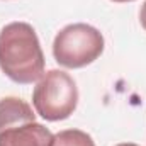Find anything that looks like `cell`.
<instances>
[{"instance_id": "obj_7", "label": "cell", "mask_w": 146, "mask_h": 146, "mask_svg": "<svg viewBox=\"0 0 146 146\" xmlns=\"http://www.w3.org/2000/svg\"><path fill=\"white\" fill-rule=\"evenodd\" d=\"M139 21H141V26L146 31V2L141 5V10H139Z\"/></svg>"}, {"instance_id": "obj_1", "label": "cell", "mask_w": 146, "mask_h": 146, "mask_svg": "<svg viewBox=\"0 0 146 146\" xmlns=\"http://www.w3.org/2000/svg\"><path fill=\"white\" fill-rule=\"evenodd\" d=\"M0 68L12 82L27 85L44 75V54L27 22H10L0 31Z\"/></svg>"}, {"instance_id": "obj_4", "label": "cell", "mask_w": 146, "mask_h": 146, "mask_svg": "<svg viewBox=\"0 0 146 146\" xmlns=\"http://www.w3.org/2000/svg\"><path fill=\"white\" fill-rule=\"evenodd\" d=\"M54 134L39 122H26L0 133V146H53Z\"/></svg>"}, {"instance_id": "obj_9", "label": "cell", "mask_w": 146, "mask_h": 146, "mask_svg": "<svg viewBox=\"0 0 146 146\" xmlns=\"http://www.w3.org/2000/svg\"><path fill=\"white\" fill-rule=\"evenodd\" d=\"M112 2H119V3H124V2H133V0H112Z\"/></svg>"}, {"instance_id": "obj_2", "label": "cell", "mask_w": 146, "mask_h": 146, "mask_svg": "<svg viewBox=\"0 0 146 146\" xmlns=\"http://www.w3.org/2000/svg\"><path fill=\"white\" fill-rule=\"evenodd\" d=\"M78 104V88L68 73L49 70L41 76L33 92V106L46 121H63L72 115Z\"/></svg>"}, {"instance_id": "obj_8", "label": "cell", "mask_w": 146, "mask_h": 146, "mask_svg": "<svg viewBox=\"0 0 146 146\" xmlns=\"http://www.w3.org/2000/svg\"><path fill=\"white\" fill-rule=\"evenodd\" d=\"M115 146H138V145H134V143H119Z\"/></svg>"}, {"instance_id": "obj_5", "label": "cell", "mask_w": 146, "mask_h": 146, "mask_svg": "<svg viewBox=\"0 0 146 146\" xmlns=\"http://www.w3.org/2000/svg\"><path fill=\"white\" fill-rule=\"evenodd\" d=\"M34 121L36 114L33 112V107L26 100L17 97H5L0 100V133L9 127Z\"/></svg>"}, {"instance_id": "obj_3", "label": "cell", "mask_w": 146, "mask_h": 146, "mask_svg": "<svg viewBox=\"0 0 146 146\" xmlns=\"http://www.w3.org/2000/svg\"><path fill=\"white\" fill-rule=\"evenodd\" d=\"M104 36L94 26L78 22L63 27L53 42L54 60L65 68H83L104 51Z\"/></svg>"}, {"instance_id": "obj_6", "label": "cell", "mask_w": 146, "mask_h": 146, "mask_svg": "<svg viewBox=\"0 0 146 146\" xmlns=\"http://www.w3.org/2000/svg\"><path fill=\"white\" fill-rule=\"evenodd\" d=\"M53 146H95L90 134L80 129H65L54 134Z\"/></svg>"}]
</instances>
